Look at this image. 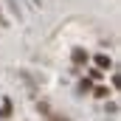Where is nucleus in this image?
Returning a JSON list of instances; mask_svg holds the SVG:
<instances>
[{"mask_svg":"<svg viewBox=\"0 0 121 121\" xmlns=\"http://www.w3.org/2000/svg\"><path fill=\"white\" fill-rule=\"evenodd\" d=\"M70 59H73V65H85V62H87V51L73 48V51H70Z\"/></svg>","mask_w":121,"mask_h":121,"instance_id":"obj_1","label":"nucleus"},{"mask_svg":"<svg viewBox=\"0 0 121 121\" xmlns=\"http://www.w3.org/2000/svg\"><path fill=\"white\" fill-rule=\"evenodd\" d=\"M11 99H3V104H0V118H11Z\"/></svg>","mask_w":121,"mask_h":121,"instance_id":"obj_2","label":"nucleus"},{"mask_svg":"<svg viewBox=\"0 0 121 121\" xmlns=\"http://www.w3.org/2000/svg\"><path fill=\"white\" fill-rule=\"evenodd\" d=\"M110 65H113V59H110L107 54H96V68L104 70V68H110Z\"/></svg>","mask_w":121,"mask_h":121,"instance_id":"obj_3","label":"nucleus"},{"mask_svg":"<svg viewBox=\"0 0 121 121\" xmlns=\"http://www.w3.org/2000/svg\"><path fill=\"white\" fill-rule=\"evenodd\" d=\"M101 76H104V73H101V68H90V70H87V79H90V82H99Z\"/></svg>","mask_w":121,"mask_h":121,"instance_id":"obj_4","label":"nucleus"},{"mask_svg":"<svg viewBox=\"0 0 121 121\" xmlns=\"http://www.w3.org/2000/svg\"><path fill=\"white\" fill-rule=\"evenodd\" d=\"M93 96H96V99H107V96H110V90H107L104 85H99V87L93 90Z\"/></svg>","mask_w":121,"mask_h":121,"instance_id":"obj_5","label":"nucleus"},{"mask_svg":"<svg viewBox=\"0 0 121 121\" xmlns=\"http://www.w3.org/2000/svg\"><path fill=\"white\" fill-rule=\"evenodd\" d=\"M93 90V82L90 79H82V82H79V93H90Z\"/></svg>","mask_w":121,"mask_h":121,"instance_id":"obj_6","label":"nucleus"},{"mask_svg":"<svg viewBox=\"0 0 121 121\" xmlns=\"http://www.w3.org/2000/svg\"><path fill=\"white\" fill-rule=\"evenodd\" d=\"M104 110H107L110 116H118V104H116V101H107V107H104Z\"/></svg>","mask_w":121,"mask_h":121,"instance_id":"obj_7","label":"nucleus"},{"mask_svg":"<svg viewBox=\"0 0 121 121\" xmlns=\"http://www.w3.org/2000/svg\"><path fill=\"white\" fill-rule=\"evenodd\" d=\"M31 6H34V9H39V6H42V0H28Z\"/></svg>","mask_w":121,"mask_h":121,"instance_id":"obj_8","label":"nucleus"},{"mask_svg":"<svg viewBox=\"0 0 121 121\" xmlns=\"http://www.w3.org/2000/svg\"><path fill=\"white\" fill-rule=\"evenodd\" d=\"M48 121H70V118H62V116H59V118H48Z\"/></svg>","mask_w":121,"mask_h":121,"instance_id":"obj_9","label":"nucleus"}]
</instances>
